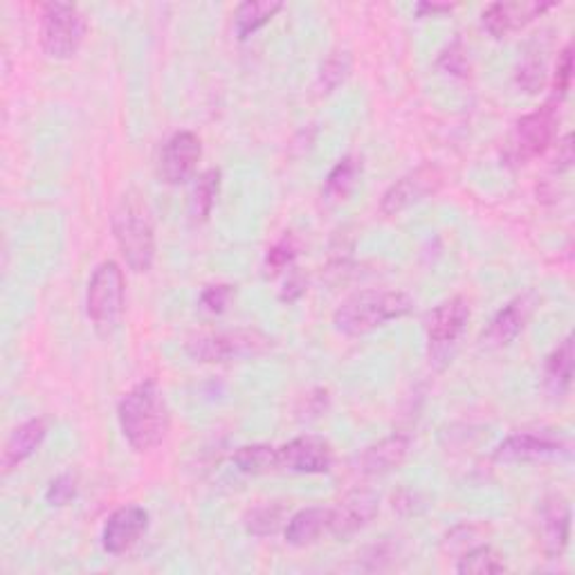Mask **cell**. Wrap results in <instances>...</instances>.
<instances>
[{"label": "cell", "mask_w": 575, "mask_h": 575, "mask_svg": "<svg viewBox=\"0 0 575 575\" xmlns=\"http://www.w3.org/2000/svg\"><path fill=\"white\" fill-rule=\"evenodd\" d=\"M566 447L558 438L538 436V434H513L495 451V459L504 463L515 461H538L562 455Z\"/></svg>", "instance_id": "obj_16"}, {"label": "cell", "mask_w": 575, "mask_h": 575, "mask_svg": "<svg viewBox=\"0 0 575 575\" xmlns=\"http://www.w3.org/2000/svg\"><path fill=\"white\" fill-rule=\"evenodd\" d=\"M378 495L372 490H353L349 495L331 508V528L328 532L338 540H349L360 532L378 513Z\"/></svg>", "instance_id": "obj_13"}, {"label": "cell", "mask_w": 575, "mask_h": 575, "mask_svg": "<svg viewBox=\"0 0 575 575\" xmlns=\"http://www.w3.org/2000/svg\"><path fill=\"white\" fill-rule=\"evenodd\" d=\"M149 528V513L142 506H121L104 524L102 547L110 555L133 549Z\"/></svg>", "instance_id": "obj_12"}, {"label": "cell", "mask_w": 575, "mask_h": 575, "mask_svg": "<svg viewBox=\"0 0 575 575\" xmlns=\"http://www.w3.org/2000/svg\"><path fill=\"white\" fill-rule=\"evenodd\" d=\"M127 304V281L125 272L115 261H104L97 266L89 281L86 310L102 336L113 333L125 315Z\"/></svg>", "instance_id": "obj_4"}, {"label": "cell", "mask_w": 575, "mask_h": 575, "mask_svg": "<svg viewBox=\"0 0 575 575\" xmlns=\"http://www.w3.org/2000/svg\"><path fill=\"white\" fill-rule=\"evenodd\" d=\"M414 310V300L400 291H362L347 302L333 315V324L342 336L357 338L376 331V328L402 319Z\"/></svg>", "instance_id": "obj_2"}, {"label": "cell", "mask_w": 575, "mask_h": 575, "mask_svg": "<svg viewBox=\"0 0 575 575\" xmlns=\"http://www.w3.org/2000/svg\"><path fill=\"white\" fill-rule=\"evenodd\" d=\"M306 293V281L300 274H293V279L285 283V293L281 295L283 302H295Z\"/></svg>", "instance_id": "obj_34"}, {"label": "cell", "mask_w": 575, "mask_h": 575, "mask_svg": "<svg viewBox=\"0 0 575 575\" xmlns=\"http://www.w3.org/2000/svg\"><path fill=\"white\" fill-rule=\"evenodd\" d=\"M360 174H362V162L357 157H353V155L342 157L324 183L326 200H333V202L347 200L349 193L355 189Z\"/></svg>", "instance_id": "obj_23"}, {"label": "cell", "mask_w": 575, "mask_h": 575, "mask_svg": "<svg viewBox=\"0 0 575 575\" xmlns=\"http://www.w3.org/2000/svg\"><path fill=\"white\" fill-rule=\"evenodd\" d=\"M407 451H409V438L407 436H389L376 445H372L368 449L362 451L360 457V472L362 474H387L391 470H396L404 459H407Z\"/></svg>", "instance_id": "obj_20"}, {"label": "cell", "mask_w": 575, "mask_h": 575, "mask_svg": "<svg viewBox=\"0 0 575 575\" xmlns=\"http://www.w3.org/2000/svg\"><path fill=\"white\" fill-rule=\"evenodd\" d=\"M219 187H221V172L219 169H210L204 172L191 193V216L196 221H204L216 204V196H219Z\"/></svg>", "instance_id": "obj_25"}, {"label": "cell", "mask_w": 575, "mask_h": 575, "mask_svg": "<svg viewBox=\"0 0 575 575\" xmlns=\"http://www.w3.org/2000/svg\"><path fill=\"white\" fill-rule=\"evenodd\" d=\"M443 187V172L432 162L421 164L414 172L404 174L400 180H396L380 200V212L385 216H398L407 212L414 204L432 198Z\"/></svg>", "instance_id": "obj_8"}, {"label": "cell", "mask_w": 575, "mask_h": 575, "mask_svg": "<svg viewBox=\"0 0 575 575\" xmlns=\"http://www.w3.org/2000/svg\"><path fill=\"white\" fill-rule=\"evenodd\" d=\"M459 573H472V575H485V573H502L506 571V564L502 560V555L492 549V547H477L472 551H468L459 564H457Z\"/></svg>", "instance_id": "obj_26"}, {"label": "cell", "mask_w": 575, "mask_h": 575, "mask_svg": "<svg viewBox=\"0 0 575 575\" xmlns=\"http://www.w3.org/2000/svg\"><path fill=\"white\" fill-rule=\"evenodd\" d=\"M113 234L129 268L149 272L155 261V230L142 193L129 191L119 200L113 214Z\"/></svg>", "instance_id": "obj_3"}, {"label": "cell", "mask_w": 575, "mask_h": 575, "mask_svg": "<svg viewBox=\"0 0 575 575\" xmlns=\"http://www.w3.org/2000/svg\"><path fill=\"white\" fill-rule=\"evenodd\" d=\"M272 340L259 331H227L200 336L189 342L187 351L200 362H234L266 353Z\"/></svg>", "instance_id": "obj_7"}, {"label": "cell", "mask_w": 575, "mask_h": 575, "mask_svg": "<svg viewBox=\"0 0 575 575\" xmlns=\"http://www.w3.org/2000/svg\"><path fill=\"white\" fill-rule=\"evenodd\" d=\"M283 10L281 3H270V0H248V3L238 5L234 14V30L240 40L250 38L263 25H268L279 12Z\"/></svg>", "instance_id": "obj_22"}, {"label": "cell", "mask_w": 575, "mask_h": 575, "mask_svg": "<svg viewBox=\"0 0 575 575\" xmlns=\"http://www.w3.org/2000/svg\"><path fill=\"white\" fill-rule=\"evenodd\" d=\"M555 3H536V0H517V3H492L483 12V27L495 36L504 38L513 32L524 30L528 23L553 10Z\"/></svg>", "instance_id": "obj_14"}, {"label": "cell", "mask_w": 575, "mask_h": 575, "mask_svg": "<svg viewBox=\"0 0 575 575\" xmlns=\"http://www.w3.org/2000/svg\"><path fill=\"white\" fill-rule=\"evenodd\" d=\"M571 79H573V48L566 46L558 59V66H555V79H553V99L555 104H560L568 89H571Z\"/></svg>", "instance_id": "obj_30"}, {"label": "cell", "mask_w": 575, "mask_h": 575, "mask_svg": "<svg viewBox=\"0 0 575 575\" xmlns=\"http://www.w3.org/2000/svg\"><path fill=\"white\" fill-rule=\"evenodd\" d=\"M519 84L528 91V93H536L538 89H542L544 84V63H538L536 59L526 61L519 68Z\"/></svg>", "instance_id": "obj_33"}, {"label": "cell", "mask_w": 575, "mask_h": 575, "mask_svg": "<svg viewBox=\"0 0 575 575\" xmlns=\"http://www.w3.org/2000/svg\"><path fill=\"white\" fill-rule=\"evenodd\" d=\"M119 430L136 451L157 447L169 432V407L153 380L136 385L117 404Z\"/></svg>", "instance_id": "obj_1"}, {"label": "cell", "mask_w": 575, "mask_h": 575, "mask_svg": "<svg viewBox=\"0 0 575 575\" xmlns=\"http://www.w3.org/2000/svg\"><path fill=\"white\" fill-rule=\"evenodd\" d=\"M48 434V425L44 419H30L23 425H19L5 447H3V459H0V468L3 472H12L14 468H19L25 459H30L34 451L40 447V443L46 441Z\"/></svg>", "instance_id": "obj_18"}, {"label": "cell", "mask_w": 575, "mask_h": 575, "mask_svg": "<svg viewBox=\"0 0 575 575\" xmlns=\"http://www.w3.org/2000/svg\"><path fill=\"white\" fill-rule=\"evenodd\" d=\"M451 10V5H436V3H421L419 5V14H430V16H434V14H445V12H449Z\"/></svg>", "instance_id": "obj_35"}, {"label": "cell", "mask_w": 575, "mask_h": 575, "mask_svg": "<svg viewBox=\"0 0 575 575\" xmlns=\"http://www.w3.org/2000/svg\"><path fill=\"white\" fill-rule=\"evenodd\" d=\"M558 127L560 113L555 102L544 104L536 113L524 115L511 133L508 157L517 164H526L528 160L547 153L558 138Z\"/></svg>", "instance_id": "obj_6"}, {"label": "cell", "mask_w": 575, "mask_h": 575, "mask_svg": "<svg viewBox=\"0 0 575 575\" xmlns=\"http://www.w3.org/2000/svg\"><path fill=\"white\" fill-rule=\"evenodd\" d=\"M538 306V295L526 293L508 302L495 319L490 321V328L483 336V342L490 347H506L519 338V333L526 328L532 310Z\"/></svg>", "instance_id": "obj_15"}, {"label": "cell", "mask_w": 575, "mask_h": 575, "mask_svg": "<svg viewBox=\"0 0 575 575\" xmlns=\"http://www.w3.org/2000/svg\"><path fill=\"white\" fill-rule=\"evenodd\" d=\"M89 32V21L79 8L66 3H50L40 16V48L57 61L70 59L79 52Z\"/></svg>", "instance_id": "obj_5"}, {"label": "cell", "mask_w": 575, "mask_h": 575, "mask_svg": "<svg viewBox=\"0 0 575 575\" xmlns=\"http://www.w3.org/2000/svg\"><path fill=\"white\" fill-rule=\"evenodd\" d=\"M200 155H202V144L196 133L180 131L172 136L160 153V164H157L160 178L167 185L187 183L196 174Z\"/></svg>", "instance_id": "obj_11"}, {"label": "cell", "mask_w": 575, "mask_h": 575, "mask_svg": "<svg viewBox=\"0 0 575 575\" xmlns=\"http://www.w3.org/2000/svg\"><path fill=\"white\" fill-rule=\"evenodd\" d=\"M74 497H77V479L72 474H59L48 485V492H46V502L57 508L72 504Z\"/></svg>", "instance_id": "obj_31"}, {"label": "cell", "mask_w": 575, "mask_h": 575, "mask_svg": "<svg viewBox=\"0 0 575 575\" xmlns=\"http://www.w3.org/2000/svg\"><path fill=\"white\" fill-rule=\"evenodd\" d=\"M331 528V508H304L295 513L285 524V542L291 547L304 549L315 544L324 532Z\"/></svg>", "instance_id": "obj_19"}, {"label": "cell", "mask_w": 575, "mask_h": 575, "mask_svg": "<svg viewBox=\"0 0 575 575\" xmlns=\"http://www.w3.org/2000/svg\"><path fill=\"white\" fill-rule=\"evenodd\" d=\"M573 383V338L566 336L562 344L547 357L544 385L551 396H566Z\"/></svg>", "instance_id": "obj_21"}, {"label": "cell", "mask_w": 575, "mask_h": 575, "mask_svg": "<svg viewBox=\"0 0 575 575\" xmlns=\"http://www.w3.org/2000/svg\"><path fill=\"white\" fill-rule=\"evenodd\" d=\"M283 515H285V511L281 504L257 506L255 511H250L248 517H245V528H248V532H253V536H257V538L274 536V532L283 524Z\"/></svg>", "instance_id": "obj_27"}, {"label": "cell", "mask_w": 575, "mask_h": 575, "mask_svg": "<svg viewBox=\"0 0 575 575\" xmlns=\"http://www.w3.org/2000/svg\"><path fill=\"white\" fill-rule=\"evenodd\" d=\"M568 530H571L568 504L560 495L549 497L540 511V540L547 555L560 558L564 553L568 544Z\"/></svg>", "instance_id": "obj_17"}, {"label": "cell", "mask_w": 575, "mask_h": 575, "mask_svg": "<svg viewBox=\"0 0 575 575\" xmlns=\"http://www.w3.org/2000/svg\"><path fill=\"white\" fill-rule=\"evenodd\" d=\"M234 466L245 474H268L279 470L277 447L270 445H245L238 447L232 457Z\"/></svg>", "instance_id": "obj_24"}, {"label": "cell", "mask_w": 575, "mask_h": 575, "mask_svg": "<svg viewBox=\"0 0 575 575\" xmlns=\"http://www.w3.org/2000/svg\"><path fill=\"white\" fill-rule=\"evenodd\" d=\"M234 291H232V285H210V288H204L202 295H200V304L202 308H208L210 313H223L232 300Z\"/></svg>", "instance_id": "obj_32"}, {"label": "cell", "mask_w": 575, "mask_h": 575, "mask_svg": "<svg viewBox=\"0 0 575 575\" xmlns=\"http://www.w3.org/2000/svg\"><path fill=\"white\" fill-rule=\"evenodd\" d=\"M279 470L297 474H321L333 466V449L319 436H300L277 447Z\"/></svg>", "instance_id": "obj_10"}, {"label": "cell", "mask_w": 575, "mask_h": 575, "mask_svg": "<svg viewBox=\"0 0 575 575\" xmlns=\"http://www.w3.org/2000/svg\"><path fill=\"white\" fill-rule=\"evenodd\" d=\"M470 321V304L466 297H451L438 304L425 321V333L434 357H445L449 347H455Z\"/></svg>", "instance_id": "obj_9"}, {"label": "cell", "mask_w": 575, "mask_h": 575, "mask_svg": "<svg viewBox=\"0 0 575 575\" xmlns=\"http://www.w3.org/2000/svg\"><path fill=\"white\" fill-rule=\"evenodd\" d=\"M351 74V55L349 52H333L328 57L319 70V89L321 93H333L340 89L347 77Z\"/></svg>", "instance_id": "obj_28"}, {"label": "cell", "mask_w": 575, "mask_h": 575, "mask_svg": "<svg viewBox=\"0 0 575 575\" xmlns=\"http://www.w3.org/2000/svg\"><path fill=\"white\" fill-rule=\"evenodd\" d=\"M297 257V245L293 240V236H283L277 245H272V248L268 250V257H266V270L270 274H279L283 272L288 266H293Z\"/></svg>", "instance_id": "obj_29"}]
</instances>
